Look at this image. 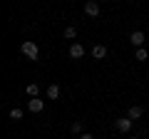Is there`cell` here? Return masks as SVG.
Segmentation results:
<instances>
[{
  "label": "cell",
  "mask_w": 149,
  "mask_h": 139,
  "mask_svg": "<svg viewBox=\"0 0 149 139\" xmlns=\"http://www.w3.org/2000/svg\"><path fill=\"white\" fill-rule=\"evenodd\" d=\"M20 52L25 55L27 60H37V57H40V47H37L32 40H25V42L20 45Z\"/></svg>",
  "instance_id": "6da1fadb"
},
{
  "label": "cell",
  "mask_w": 149,
  "mask_h": 139,
  "mask_svg": "<svg viewBox=\"0 0 149 139\" xmlns=\"http://www.w3.org/2000/svg\"><path fill=\"white\" fill-rule=\"evenodd\" d=\"M114 129H117V132H122V134H127L129 129H132V119H129V117H119V119H114Z\"/></svg>",
  "instance_id": "7a4b0ae2"
},
{
  "label": "cell",
  "mask_w": 149,
  "mask_h": 139,
  "mask_svg": "<svg viewBox=\"0 0 149 139\" xmlns=\"http://www.w3.org/2000/svg\"><path fill=\"white\" fill-rule=\"evenodd\" d=\"M27 109H30L32 114H37V112H42V109H45V102L37 99V97H32V99H27Z\"/></svg>",
  "instance_id": "3957f363"
},
{
  "label": "cell",
  "mask_w": 149,
  "mask_h": 139,
  "mask_svg": "<svg viewBox=\"0 0 149 139\" xmlns=\"http://www.w3.org/2000/svg\"><path fill=\"white\" fill-rule=\"evenodd\" d=\"M70 57H72V60H82V57H85V47H82L80 42H72V45H70Z\"/></svg>",
  "instance_id": "277c9868"
},
{
  "label": "cell",
  "mask_w": 149,
  "mask_h": 139,
  "mask_svg": "<svg viewBox=\"0 0 149 139\" xmlns=\"http://www.w3.org/2000/svg\"><path fill=\"white\" fill-rule=\"evenodd\" d=\"M85 13L90 17H97V15H100V3H97V0H87V3H85Z\"/></svg>",
  "instance_id": "5b68a950"
},
{
  "label": "cell",
  "mask_w": 149,
  "mask_h": 139,
  "mask_svg": "<svg viewBox=\"0 0 149 139\" xmlns=\"http://www.w3.org/2000/svg\"><path fill=\"white\" fill-rule=\"evenodd\" d=\"M129 40H132V45H134V47H142V45H144V40H147V38H144V32H142V30H134V32H132V38H129Z\"/></svg>",
  "instance_id": "8992f818"
},
{
  "label": "cell",
  "mask_w": 149,
  "mask_h": 139,
  "mask_svg": "<svg viewBox=\"0 0 149 139\" xmlns=\"http://www.w3.org/2000/svg\"><path fill=\"white\" fill-rule=\"evenodd\" d=\"M92 57L95 60H104L107 57V47L104 45H95V47H92Z\"/></svg>",
  "instance_id": "52a82bcc"
},
{
  "label": "cell",
  "mask_w": 149,
  "mask_h": 139,
  "mask_svg": "<svg viewBox=\"0 0 149 139\" xmlns=\"http://www.w3.org/2000/svg\"><path fill=\"white\" fill-rule=\"evenodd\" d=\"M142 114H144V109L139 107V104H134V107H129L127 117H129V119H139V117H142Z\"/></svg>",
  "instance_id": "ba28073f"
},
{
  "label": "cell",
  "mask_w": 149,
  "mask_h": 139,
  "mask_svg": "<svg viewBox=\"0 0 149 139\" xmlns=\"http://www.w3.org/2000/svg\"><path fill=\"white\" fill-rule=\"evenodd\" d=\"M147 57H149V52H147L144 47H137V50H134V60H139V62H144Z\"/></svg>",
  "instance_id": "9c48e42d"
},
{
  "label": "cell",
  "mask_w": 149,
  "mask_h": 139,
  "mask_svg": "<svg viewBox=\"0 0 149 139\" xmlns=\"http://www.w3.org/2000/svg\"><path fill=\"white\" fill-rule=\"evenodd\" d=\"M47 97H50V99H57V97H60V87L57 85H50L47 87Z\"/></svg>",
  "instance_id": "30bf717a"
},
{
  "label": "cell",
  "mask_w": 149,
  "mask_h": 139,
  "mask_svg": "<svg viewBox=\"0 0 149 139\" xmlns=\"http://www.w3.org/2000/svg\"><path fill=\"white\" fill-rule=\"evenodd\" d=\"M25 92H27L30 97H37V95H40V87H37V85H27V87H25Z\"/></svg>",
  "instance_id": "8fae6325"
},
{
  "label": "cell",
  "mask_w": 149,
  "mask_h": 139,
  "mask_svg": "<svg viewBox=\"0 0 149 139\" xmlns=\"http://www.w3.org/2000/svg\"><path fill=\"white\" fill-rule=\"evenodd\" d=\"M10 119H15V122H17V119H22V109L20 107H13L10 109Z\"/></svg>",
  "instance_id": "7c38bea8"
},
{
  "label": "cell",
  "mask_w": 149,
  "mask_h": 139,
  "mask_svg": "<svg viewBox=\"0 0 149 139\" xmlns=\"http://www.w3.org/2000/svg\"><path fill=\"white\" fill-rule=\"evenodd\" d=\"M70 129H72V134H77V137L85 134V132H82V122H72V127H70Z\"/></svg>",
  "instance_id": "4fadbf2b"
},
{
  "label": "cell",
  "mask_w": 149,
  "mask_h": 139,
  "mask_svg": "<svg viewBox=\"0 0 149 139\" xmlns=\"http://www.w3.org/2000/svg\"><path fill=\"white\" fill-rule=\"evenodd\" d=\"M65 38H67V40L77 38V30H74V27H65Z\"/></svg>",
  "instance_id": "5bb4252c"
},
{
  "label": "cell",
  "mask_w": 149,
  "mask_h": 139,
  "mask_svg": "<svg viewBox=\"0 0 149 139\" xmlns=\"http://www.w3.org/2000/svg\"><path fill=\"white\" fill-rule=\"evenodd\" d=\"M80 139H95V137H92V134H87V132H85V134H80Z\"/></svg>",
  "instance_id": "9a60e30c"
},
{
  "label": "cell",
  "mask_w": 149,
  "mask_h": 139,
  "mask_svg": "<svg viewBox=\"0 0 149 139\" xmlns=\"http://www.w3.org/2000/svg\"><path fill=\"white\" fill-rule=\"evenodd\" d=\"M129 139H137V137H129Z\"/></svg>",
  "instance_id": "2e32d148"
}]
</instances>
